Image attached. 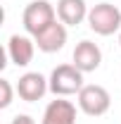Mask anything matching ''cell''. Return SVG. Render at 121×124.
<instances>
[{"instance_id": "6da1fadb", "label": "cell", "mask_w": 121, "mask_h": 124, "mask_svg": "<svg viewBox=\"0 0 121 124\" xmlns=\"http://www.w3.org/2000/svg\"><path fill=\"white\" fill-rule=\"evenodd\" d=\"M50 91L55 95H74L83 88V72L76 64H60L52 69V74L47 79Z\"/></svg>"}, {"instance_id": "7a4b0ae2", "label": "cell", "mask_w": 121, "mask_h": 124, "mask_svg": "<svg viewBox=\"0 0 121 124\" xmlns=\"http://www.w3.org/2000/svg\"><path fill=\"white\" fill-rule=\"evenodd\" d=\"M88 24L95 33L100 36H112L114 31L121 29V12L112 2H100L88 12Z\"/></svg>"}, {"instance_id": "3957f363", "label": "cell", "mask_w": 121, "mask_h": 124, "mask_svg": "<svg viewBox=\"0 0 121 124\" xmlns=\"http://www.w3.org/2000/svg\"><path fill=\"white\" fill-rule=\"evenodd\" d=\"M21 22H24V29L36 38L43 29H47L52 22H57V19H55V7H52L47 0H33V2L26 5Z\"/></svg>"}, {"instance_id": "277c9868", "label": "cell", "mask_w": 121, "mask_h": 124, "mask_svg": "<svg viewBox=\"0 0 121 124\" xmlns=\"http://www.w3.org/2000/svg\"><path fill=\"white\" fill-rule=\"evenodd\" d=\"M109 105H112V98H109L107 88L97 86V84L83 86V88L78 91V108L83 110L86 115H90V117L105 115L107 110H109Z\"/></svg>"}, {"instance_id": "5b68a950", "label": "cell", "mask_w": 121, "mask_h": 124, "mask_svg": "<svg viewBox=\"0 0 121 124\" xmlns=\"http://www.w3.org/2000/svg\"><path fill=\"white\" fill-rule=\"evenodd\" d=\"M47 88H50L47 79L43 77V74H38V72H26L24 77H19V81H17V93H19V98L26 100V103L40 100V98L45 95Z\"/></svg>"}, {"instance_id": "8992f818", "label": "cell", "mask_w": 121, "mask_h": 124, "mask_svg": "<svg viewBox=\"0 0 121 124\" xmlns=\"http://www.w3.org/2000/svg\"><path fill=\"white\" fill-rule=\"evenodd\" d=\"M64 43H67V24L62 22H52L47 29L36 36V46L43 53H57L64 48Z\"/></svg>"}, {"instance_id": "52a82bcc", "label": "cell", "mask_w": 121, "mask_h": 124, "mask_svg": "<svg viewBox=\"0 0 121 124\" xmlns=\"http://www.w3.org/2000/svg\"><path fill=\"white\" fill-rule=\"evenodd\" d=\"M40 124H76V105L69 100H50Z\"/></svg>"}, {"instance_id": "ba28073f", "label": "cell", "mask_w": 121, "mask_h": 124, "mask_svg": "<svg viewBox=\"0 0 121 124\" xmlns=\"http://www.w3.org/2000/svg\"><path fill=\"white\" fill-rule=\"evenodd\" d=\"M102 62V53L93 41H81L74 48V64L86 74V72H95Z\"/></svg>"}, {"instance_id": "9c48e42d", "label": "cell", "mask_w": 121, "mask_h": 124, "mask_svg": "<svg viewBox=\"0 0 121 124\" xmlns=\"http://www.w3.org/2000/svg\"><path fill=\"white\" fill-rule=\"evenodd\" d=\"M33 50H36V41H31L29 36L14 33L7 41V55H10V60L14 62L17 67H26L33 60Z\"/></svg>"}, {"instance_id": "30bf717a", "label": "cell", "mask_w": 121, "mask_h": 124, "mask_svg": "<svg viewBox=\"0 0 121 124\" xmlns=\"http://www.w3.org/2000/svg\"><path fill=\"white\" fill-rule=\"evenodd\" d=\"M57 17L62 24L67 26H76L88 17V7L86 0H60L57 2Z\"/></svg>"}, {"instance_id": "8fae6325", "label": "cell", "mask_w": 121, "mask_h": 124, "mask_svg": "<svg viewBox=\"0 0 121 124\" xmlns=\"http://www.w3.org/2000/svg\"><path fill=\"white\" fill-rule=\"evenodd\" d=\"M12 84L7 81V79H0V108H10V103H12Z\"/></svg>"}, {"instance_id": "7c38bea8", "label": "cell", "mask_w": 121, "mask_h": 124, "mask_svg": "<svg viewBox=\"0 0 121 124\" xmlns=\"http://www.w3.org/2000/svg\"><path fill=\"white\" fill-rule=\"evenodd\" d=\"M12 124H36V122L31 119L29 115H17L14 119H12Z\"/></svg>"}, {"instance_id": "4fadbf2b", "label": "cell", "mask_w": 121, "mask_h": 124, "mask_svg": "<svg viewBox=\"0 0 121 124\" xmlns=\"http://www.w3.org/2000/svg\"><path fill=\"white\" fill-rule=\"evenodd\" d=\"M119 43H121V33H119Z\"/></svg>"}]
</instances>
